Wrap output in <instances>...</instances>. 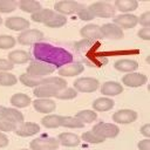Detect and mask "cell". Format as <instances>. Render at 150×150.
Here are the masks:
<instances>
[{
  "label": "cell",
  "instance_id": "1",
  "mask_svg": "<svg viewBox=\"0 0 150 150\" xmlns=\"http://www.w3.org/2000/svg\"><path fill=\"white\" fill-rule=\"evenodd\" d=\"M33 55L36 61L49 64L54 68H61L73 62V54L67 49L56 47L52 43L39 42L33 46Z\"/></svg>",
  "mask_w": 150,
  "mask_h": 150
},
{
  "label": "cell",
  "instance_id": "2",
  "mask_svg": "<svg viewBox=\"0 0 150 150\" xmlns=\"http://www.w3.org/2000/svg\"><path fill=\"white\" fill-rule=\"evenodd\" d=\"M88 9L91 12L94 18H104V19H110L115 16V7L108 1H95L93 2Z\"/></svg>",
  "mask_w": 150,
  "mask_h": 150
},
{
  "label": "cell",
  "instance_id": "3",
  "mask_svg": "<svg viewBox=\"0 0 150 150\" xmlns=\"http://www.w3.org/2000/svg\"><path fill=\"white\" fill-rule=\"evenodd\" d=\"M91 131L100 138L102 139H107V138H114L118 135L120 132V128L114 124V123H107V122H98L96 123Z\"/></svg>",
  "mask_w": 150,
  "mask_h": 150
},
{
  "label": "cell",
  "instance_id": "4",
  "mask_svg": "<svg viewBox=\"0 0 150 150\" xmlns=\"http://www.w3.org/2000/svg\"><path fill=\"white\" fill-rule=\"evenodd\" d=\"M55 71V68L46 64L43 62H39L36 60L30 61L29 64L27 66L26 69V74L35 76V77H45V76H49V74H53Z\"/></svg>",
  "mask_w": 150,
  "mask_h": 150
},
{
  "label": "cell",
  "instance_id": "5",
  "mask_svg": "<svg viewBox=\"0 0 150 150\" xmlns=\"http://www.w3.org/2000/svg\"><path fill=\"white\" fill-rule=\"evenodd\" d=\"M43 40V33L39 29H26L21 32L16 39V41L20 45L23 46H34L35 43L42 42Z\"/></svg>",
  "mask_w": 150,
  "mask_h": 150
},
{
  "label": "cell",
  "instance_id": "6",
  "mask_svg": "<svg viewBox=\"0 0 150 150\" xmlns=\"http://www.w3.org/2000/svg\"><path fill=\"white\" fill-rule=\"evenodd\" d=\"M83 7V5L79 4L77 1H73V0H61L54 4V12L61 15H70V14H75L77 13L81 8Z\"/></svg>",
  "mask_w": 150,
  "mask_h": 150
},
{
  "label": "cell",
  "instance_id": "7",
  "mask_svg": "<svg viewBox=\"0 0 150 150\" xmlns=\"http://www.w3.org/2000/svg\"><path fill=\"white\" fill-rule=\"evenodd\" d=\"M100 86V82L95 77H79L74 81L73 87L80 93H94Z\"/></svg>",
  "mask_w": 150,
  "mask_h": 150
},
{
  "label": "cell",
  "instance_id": "8",
  "mask_svg": "<svg viewBox=\"0 0 150 150\" xmlns=\"http://www.w3.org/2000/svg\"><path fill=\"white\" fill-rule=\"evenodd\" d=\"M59 141L55 137H38L30 142V150H57Z\"/></svg>",
  "mask_w": 150,
  "mask_h": 150
},
{
  "label": "cell",
  "instance_id": "9",
  "mask_svg": "<svg viewBox=\"0 0 150 150\" xmlns=\"http://www.w3.org/2000/svg\"><path fill=\"white\" fill-rule=\"evenodd\" d=\"M121 82L123 83V86H127L130 88H137L145 84L148 82V77L145 74L134 71V73H128L123 75L121 79Z\"/></svg>",
  "mask_w": 150,
  "mask_h": 150
},
{
  "label": "cell",
  "instance_id": "10",
  "mask_svg": "<svg viewBox=\"0 0 150 150\" xmlns=\"http://www.w3.org/2000/svg\"><path fill=\"white\" fill-rule=\"evenodd\" d=\"M112 121L118 124H129L137 120V112L132 109H120L111 116Z\"/></svg>",
  "mask_w": 150,
  "mask_h": 150
},
{
  "label": "cell",
  "instance_id": "11",
  "mask_svg": "<svg viewBox=\"0 0 150 150\" xmlns=\"http://www.w3.org/2000/svg\"><path fill=\"white\" fill-rule=\"evenodd\" d=\"M112 19H114V22H112V23H115L116 26H118L122 30H123V29L134 28V27L138 23L137 15L131 14V13H128V14H120V15L114 16Z\"/></svg>",
  "mask_w": 150,
  "mask_h": 150
},
{
  "label": "cell",
  "instance_id": "12",
  "mask_svg": "<svg viewBox=\"0 0 150 150\" xmlns=\"http://www.w3.org/2000/svg\"><path fill=\"white\" fill-rule=\"evenodd\" d=\"M5 26L11 29V30H14V32H23L26 29H29L30 27V22L25 19V18H21V16H11V18H7L6 21H5Z\"/></svg>",
  "mask_w": 150,
  "mask_h": 150
},
{
  "label": "cell",
  "instance_id": "13",
  "mask_svg": "<svg viewBox=\"0 0 150 150\" xmlns=\"http://www.w3.org/2000/svg\"><path fill=\"white\" fill-rule=\"evenodd\" d=\"M100 30H101L102 38H105V39L120 40L123 38V30L112 22H108L100 26Z\"/></svg>",
  "mask_w": 150,
  "mask_h": 150
},
{
  "label": "cell",
  "instance_id": "14",
  "mask_svg": "<svg viewBox=\"0 0 150 150\" xmlns=\"http://www.w3.org/2000/svg\"><path fill=\"white\" fill-rule=\"evenodd\" d=\"M84 70V66L81 62H71L68 63L61 68H59V75L60 77H73L76 75H80L81 73H83Z\"/></svg>",
  "mask_w": 150,
  "mask_h": 150
},
{
  "label": "cell",
  "instance_id": "15",
  "mask_svg": "<svg viewBox=\"0 0 150 150\" xmlns=\"http://www.w3.org/2000/svg\"><path fill=\"white\" fill-rule=\"evenodd\" d=\"M40 131V125L35 122H23L19 124L15 129V134L20 137H29L39 134Z\"/></svg>",
  "mask_w": 150,
  "mask_h": 150
},
{
  "label": "cell",
  "instance_id": "16",
  "mask_svg": "<svg viewBox=\"0 0 150 150\" xmlns=\"http://www.w3.org/2000/svg\"><path fill=\"white\" fill-rule=\"evenodd\" d=\"M32 103L36 111L47 115L56 109V102H54L52 98H35L34 101H32Z\"/></svg>",
  "mask_w": 150,
  "mask_h": 150
},
{
  "label": "cell",
  "instance_id": "17",
  "mask_svg": "<svg viewBox=\"0 0 150 150\" xmlns=\"http://www.w3.org/2000/svg\"><path fill=\"white\" fill-rule=\"evenodd\" d=\"M80 34L83 39H86L88 41H95V40H98L102 38L100 26H97L95 23H89V25L83 26L80 30Z\"/></svg>",
  "mask_w": 150,
  "mask_h": 150
},
{
  "label": "cell",
  "instance_id": "18",
  "mask_svg": "<svg viewBox=\"0 0 150 150\" xmlns=\"http://www.w3.org/2000/svg\"><path fill=\"white\" fill-rule=\"evenodd\" d=\"M114 68L121 73H134L138 68V62L131 59H120L114 63Z\"/></svg>",
  "mask_w": 150,
  "mask_h": 150
},
{
  "label": "cell",
  "instance_id": "19",
  "mask_svg": "<svg viewBox=\"0 0 150 150\" xmlns=\"http://www.w3.org/2000/svg\"><path fill=\"white\" fill-rule=\"evenodd\" d=\"M101 93L105 96H116L123 93V86L116 81H107L101 86Z\"/></svg>",
  "mask_w": 150,
  "mask_h": 150
},
{
  "label": "cell",
  "instance_id": "20",
  "mask_svg": "<svg viewBox=\"0 0 150 150\" xmlns=\"http://www.w3.org/2000/svg\"><path fill=\"white\" fill-rule=\"evenodd\" d=\"M40 86H47V87H50V88L60 91V90L67 88V81L59 76H48V77H42Z\"/></svg>",
  "mask_w": 150,
  "mask_h": 150
},
{
  "label": "cell",
  "instance_id": "21",
  "mask_svg": "<svg viewBox=\"0 0 150 150\" xmlns=\"http://www.w3.org/2000/svg\"><path fill=\"white\" fill-rule=\"evenodd\" d=\"M7 60L13 64H23V63H27L30 60V55L26 50L18 49V50H13V52L8 53Z\"/></svg>",
  "mask_w": 150,
  "mask_h": 150
},
{
  "label": "cell",
  "instance_id": "22",
  "mask_svg": "<svg viewBox=\"0 0 150 150\" xmlns=\"http://www.w3.org/2000/svg\"><path fill=\"white\" fill-rule=\"evenodd\" d=\"M59 141V144H62L63 146H76L80 144L81 139L80 137L76 135V134H73V132H61L57 138Z\"/></svg>",
  "mask_w": 150,
  "mask_h": 150
},
{
  "label": "cell",
  "instance_id": "23",
  "mask_svg": "<svg viewBox=\"0 0 150 150\" xmlns=\"http://www.w3.org/2000/svg\"><path fill=\"white\" fill-rule=\"evenodd\" d=\"M115 9H118L121 14H128L138 8L137 0H116L115 1Z\"/></svg>",
  "mask_w": 150,
  "mask_h": 150
},
{
  "label": "cell",
  "instance_id": "24",
  "mask_svg": "<svg viewBox=\"0 0 150 150\" xmlns=\"http://www.w3.org/2000/svg\"><path fill=\"white\" fill-rule=\"evenodd\" d=\"M115 105L114 101L109 97H98L96 98L93 103H91V107L94 109V111H108L110 109H112Z\"/></svg>",
  "mask_w": 150,
  "mask_h": 150
},
{
  "label": "cell",
  "instance_id": "25",
  "mask_svg": "<svg viewBox=\"0 0 150 150\" xmlns=\"http://www.w3.org/2000/svg\"><path fill=\"white\" fill-rule=\"evenodd\" d=\"M9 102L15 108H26L32 103V100L28 95H26L23 93H16L11 97Z\"/></svg>",
  "mask_w": 150,
  "mask_h": 150
},
{
  "label": "cell",
  "instance_id": "26",
  "mask_svg": "<svg viewBox=\"0 0 150 150\" xmlns=\"http://www.w3.org/2000/svg\"><path fill=\"white\" fill-rule=\"evenodd\" d=\"M4 120L11 121L14 124L19 125V124L25 122V116H23V114L21 111H19L15 108H6V112H5V118Z\"/></svg>",
  "mask_w": 150,
  "mask_h": 150
},
{
  "label": "cell",
  "instance_id": "27",
  "mask_svg": "<svg viewBox=\"0 0 150 150\" xmlns=\"http://www.w3.org/2000/svg\"><path fill=\"white\" fill-rule=\"evenodd\" d=\"M18 6L22 12L29 14H33L39 9H41V4L35 0H21L18 2Z\"/></svg>",
  "mask_w": 150,
  "mask_h": 150
},
{
  "label": "cell",
  "instance_id": "28",
  "mask_svg": "<svg viewBox=\"0 0 150 150\" xmlns=\"http://www.w3.org/2000/svg\"><path fill=\"white\" fill-rule=\"evenodd\" d=\"M33 94L36 98H50V97H55L57 94V90L47 87V86H39L36 88H34Z\"/></svg>",
  "mask_w": 150,
  "mask_h": 150
},
{
  "label": "cell",
  "instance_id": "29",
  "mask_svg": "<svg viewBox=\"0 0 150 150\" xmlns=\"http://www.w3.org/2000/svg\"><path fill=\"white\" fill-rule=\"evenodd\" d=\"M54 14V11L53 9H49V8H41L39 9L38 12L33 13L30 15L32 20L34 22H40V23H45L48 21V19Z\"/></svg>",
  "mask_w": 150,
  "mask_h": 150
},
{
  "label": "cell",
  "instance_id": "30",
  "mask_svg": "<svg viewBox=\"0 0 150 150\" xmlns=\"http://www.w3.org/2000/svg\"><path fill=\"white\" fill-rule=\"evenodd\" d=\"M67 23V18L64 15H61V14H57L54 12V14L48 19L47 22H45L46 27H49V28H60L62 26H64Z\"/></svg>",
  "mask_w": 150,
  "mask_h": 150
},
{
  "label": "cell",
  "instance_id": "31",
  "mask_svg": "<svg viewBox=\"0 0 150 150\" xmlns=\"http://www.w3.org/2000/svg\"><path fill=\"white\" fill-rule=\"evenodd\" d=\"M41 80H42V77H35V76L28 75L26 73L21 74L20 77H19V81L25 87H28V88H36V87H39L41 84Z\"/></svg>",
  "mask_w": 150,
  "mask_h": 150
},
{
  "label": "cell",
  "instance_id": "32",
  "mask_svg": "<svg viewBox=\"0 0 150 150\" xmlns=\"http://www.w3.org/2000/svg\"><path fill=\"white\" fill-rule=\"evenodd\" d=\"M77 120H80L83 124L84 123H91L97 118V112L90 109H86V110H80L76 112V115L74 116Z\"/></svg>",
  "mask_w": 150,
  "mask_h": 150
},
{
  "label": "cell",
  "instance_id": "33",
  "mask_svg": "<svg viewBox=\"0 0 150 150\" xmlns=\"http://www.w3.org/2000/svg\"><path fill=\"white\" fill-rule=\"evenodd\" d=\"M61 123V115H46L41 120V124L47 129H55L59 128Z\"/></svg>",
  "mask_w": 150,
  "mask_h": 150
},
{
  "label": "cell",
  "instance_id": "34",
  "mask_svg": "<svg viewBox=\"0 0 150 150\" xmlns=\"http://www.w3.org/2000/svg\"><path fill=\"white\" fill-rule=\"evenodd\" d=\"M60 127L70 128V129H77V128H83L84 124L80 120L74 117V116H61Z\"/></svg>",
  "mask_w": 150,
  "mask_h": 150
},
{
  "label": "cell",
  "instance_id": "35",
  "mask_svg": "<svg viewBox=\"0 0 150 150\" xmlns=\"http://www.w3.org/2000/svg\"><path fill=\"white\" fill-rule=\"evenodd\" d=\"M18 83V77L8 71H0V86L11 87Z\"/></svg>",
  "mask_w": 150,
  "mask_h": 150
},
{
  "label": "cell",
  "instance_id": "36",
  "mask_svg": "<svg viewBox=\"0 0 150 150\" xmlns=\"http://www.w3.org/2000/svg\"><path fill=\"white\" fill-rule=\"evenodd\" d=\"M76 96H77V91L74 88H68L67 87V88L57 91V94H56L55 97L59 98V100H73Z\"/></svg>",
  "mask_w": 150,
  "mask_h": 150
},
{
  "label": "cell",
  "instance_id": "37",
  "mask_svg": "<svg viewBox=\"0 0 150 150\" xmlns=\"http://www.w3.org/2000/svg\"><path fill=\"white\" fill-rule=\"evenodd\" d=\"M16 40L12 35H0V49H11L15 46Z\"/></svg>",
  "mask_w": 150,
  "mask_h": 150
},
{
  "label": "cell",
  "instance_id": "38",
  "mask_svg": "<svg viewBox=\"0 0 150 150\" xmlns=\"http://www.w3.org/2000/svg\"><path fill=\"white\" fill-rule=\"evenodd\" d=\"M18 2L14 0H0V13H11L15 11Z\"/></svg>",
  "mask_w": 150,
  "mask_h": 150
},
{
  "label": "cell",
  "instance_id": "39",
  "mask_svg": "<svg viewBox=\"0 0 150 150\" xmlns=\"http://www.w3.org/2000/svg\"><path fill=\"white\" fill-rule=\"evenodd\" d=\"M81 139H83L84 142L90 143V144H100V143H103V142H104V139L97 137L91 130L84 131V132L82 134V136H81Z\"/></svg>",
  "mask_w": 150,
  "mask_h": 150
},
{
  "label": "cell",
  "instance_id": "40",
  "mask_svg": "<svg viewBox=\"0 0 150 150\" xmlns=\"http://www.w3.org/2000/svg\"><path fill=\"white\" fill-rule=\"evenodd\" d=\"M16 124H14L11 121L7 120H0V132H8V131H15Z\"/></svg>",
  "mask_w": 150,
  "mask_h": 150
},
{
  "label": "cell",
  "instance_id": "41",
  "mask_svg": "<svg viewBox=\"0 0 150 150\" xmlns=\"http://www.w3.org/2000/svg\"><path fill=\"white\" fill-rule=\"evenodd\" d=\"M77 16L81 19V20H83V21H90V20H93L94 19V15L91 14V12L88 9V7H82L77 13Z\"/></svg>",
  "mask_w": 150,
  "mask_h": 150
},
{
  "label": "cell",
  "instance_id": "42",
  "mask_svg": "<svg viewBox=\"0 0 150 150\" xmlns=\"http://www.w3.org/2000/svg\"><path fill=\"white\" fill-rule=\"evenodd\" d=\"M137 20L142 27H150V13L148 11L142 13L139 16H137Z\"/></svg>",
  "mask_w": 150,
  "mask_h": 150
},
{
  "label": "cell",
  "instance_id": "43",
  "mask_svg": "<svg viewBox=\"0 0 150 150\" xmlns=\"http://www.w3.org/2000/svg\"><path fill=\"white\" fill-rule=\"evenodd\" d=\"M137 35H138L139 39L145 40V41H149L150 40V27H142L138 30Z\"/></svg>",
  "mask_w": 150,
  "mask_h": 150
},
{
  "label": "cell",
  "instance_id": "44",
  "mask_svg": "<svg viewBox=\"0 0 150 150\" xmlns=\"http://www.w3.org/2000/svg\"><path fill=\"white\" fill-rule=\"evenodd\" d=\"M13 67H14V64L11 63L8 60L0 59V71H8V70H12Z\"/></svg>",
  "mask_w": 150,
  "mask_h": 150
},
{
  "label": "cell",
  "instance_id": "45",
  "mask_svg": "<svg viewBox=\"0 0 150 150\" xmlns=\"http://www.w3.org/2000/svg\"><path fill=\"white\" fill-rule=\"evenodd\" d=\"M137 146H138V150H150V139L145 138V139L139 141Z\"/></svg>",
  "mask_w": 150,
  "mask_h": 150
},
{
  "label": "cell",
  "instance_id": "46",
  "mask_svg": "<svg viewBox=\"0 0 150 150\" xmlns=\"http://www.w3.org/2000/svg\"><path fill=\"white\" fill-rule=\"evenodd\" d=\"M139 132L145 137V138H149L150 137V124L149 123H145L139 129Z\"/></svg>",
  "mask_w": 150,
  "mask_h": 150
},
{
  "label": "cell",
  "instance_id": "47",
  "mask_svg": "<svg viewBox=\"0 0 150 150\" xmlns=\"http://www.w3.org/2000/svg\"><path fill=\"white\" fill-rule=\"evenodd\" d=\"M8 143H9L8 137H7L4 132H0V148H5V146H7Z\"/></svg>",
  "mask_w": 150,
  "mask_h": 150
},
{
  "label": "cell",
  "instance_id": "48",
  "mask_svg": "<svg viewBox=\"0 0 150 150\" xmlns=\"http://www.w3.org/2000/svg\"><path fill=\"white\" fill-rule=\"evenodd\" d=\"M5 112H6V107L0 105V120L5 118Z\"/></svg>",
  "mask_w": 150,
  "mask_h": 150
},
{
  "label": "cell",
  "instance_id": "49",
  "mask_svg": "<svg viewBox=\"0 0 150 150\" xmlns=\"http://www.w3.org/2000/svg\"><path fill=\"white\" fill-rule=\"evenodd\" d=\"M1 23H2V19L0 18V25H1Z\"/></svg>",
  "mask_w": 150,
  "mask_h": 150
},
{
  "label": "cell",
  "instance_id": "50",
  "mask_svg": "<svg viewBox=\"0 0 150 150\" xmlns=\"http://www.w3.org/2000/svg\"><path fill=\"white\" fill-rule=\"evenodd\" d=\"M20 150H30V149H20Z\"/></svg>",
  "mask_w": 150,
  "mask_h": 150
}]
</instances>
